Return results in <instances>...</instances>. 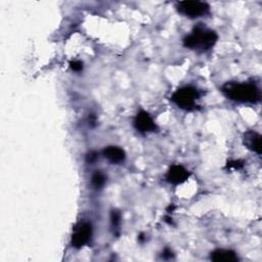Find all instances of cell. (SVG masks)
Wrapping results in <instances>:
<instances>
[{"instance_id": "obj_1", "label": "cell", "mask_w": 262, "mask_h": 262, "mask_svg": "<svg viewBox=\"0 0 262 262\" xmlns=\"http://www.w3.org/2000/svg\"><path fill=\"white\" fill-rule=\"evenodd\" d=\"M221 91L228 100L238 103L257 104L261 101L260 89L251 82H227Z\"/></svg>"}, {"instance_id": "obj_2", "label": "cell", "mask_w": 262, "mask_h": 262, "mask_svg": "<svg viewBox=\"0 0 262 262\" xmlns=\"http://www.w3.org/2000/svg\"><path fill=\"white\" fill-rule=\"evenodd\" d=\"M217 40L218 35L215 31L200 25L194 27L190 34L183 39V45L186 48L204 52L211 49Z\"/></svg>"}, {"instance_id": "obj_3", "label": "cell", "mask_w": 262, "mask_h": 262, "mask_svg": "<svg viewBox=\"0 0 262 262\" xmlns=\"http://www.w3.org/2000/svg\"><path fill=\"white\" fill-rule=\"evenodd\" d=\"M201 96L200 91L192 86H184L177 89L171 96V100L180 109L185 111H194L198 108L196 101Z\"/></svg>"}, {"instance_id": "obj_4", "label": "cell", "mask_w": 262, "mask_h": 262, "mask_svg": "<svg viewBox=\"0 0 262 262\" xmlns=\"http://www.w3.org/2000/svg\"><path fill=\"white\" fill-rule=\"evenodd\" d=\"M177 11L190 19L199 18L207 15L210 12V7L203 2H196V0H186L177 4Z\"/></svg>"}, {"instance_id": "obj_5", "label": "cell", "mask_w": 262, "mask_h": 262, "mask_svg": "<svg viewBox=\"0 0 262 262\" xmlns=\"http://www.w3.org/2000/svg\"><path fill=\"white\" fill-rule=\"evenodd\" d=\"M92 237V225L89 222H79L73 231L71 244L74 248L80 249L85 246Z\"/></svg>"}, {"instance_id": "obj_6", "label": "cell", "mask_w": 262, "mask_h": 262, "mask_svg": "<svg viewBox=\"0 0 262 262\" xmlns=\"http://www.w3.org/2000/svg\"><path fill=\"white\" fill-rule=\"evenodd\" d=\"M135 127L142 134L154 133L158 129L154 119L146 111H140L135 119Z\"/></svg>"}, {"instance_id": "obj_7", "label": "cell", "mask_w": 262, "mask_h": 262, "mask_svg": "<svg viewBox=\"0 0 262 262\" xmlns=\"http://www.w3.org/2000/svg\"><path fill=\"white\" fill-rule=\"evenodd\" d=\"M188 177L189 171L186 170L182 165H179V164L172 165L166 174V180L169 183L175 185L183 183L185 180H187Z\"/></svg>"}, {"instance_id": "obj_8", "label": "cell", "mask_w": 262, "mask_h": 262, "mask_svg": "<svg viewBox=\"0 0 262 262\" xmlns=\"http://www.w3.org/2000/svg\"><path fill=\"white\" fill-rule=\"evenodd\" d=\"M244 145L252 152L261 154V136L256 131H247L244 135Z\"/></svg>"}, {"instance_id": "obj_9", "label": "cell", "mask_w": 262, "mask_h": 262, "mask_svg": "<svg viewBox=\"0 0 262 262\" xmlns=\"http://www.w3.org/2000/svg\"><path fill=\"white\" fill-rule=\"evenodd\" d=\"M103 154L105 158L113 164H120L124 162L126 158V154L124 150L119 147H108L104 150Z\"/></svg>"}, {"instance_id": "obj_10", "label": "cell", "mask_w": 262, "mask_h": 262, "mask_svg": "<svg viewBox=\"0 0 262 262\" xmlns=\"http://www.w3.org/2000/svg\"><path fill=\"white\" fill-rule=\"evenodd\" d=\"M211 260L218 262H235L239 260V257L232 250L217 249L211 253Z\"/></svg>"}, {"instance_id": "obj_11", "label": "cell", "mask_w": 262, "mask_h": 262, "mask_svg": "<svg viewBox=\"0 0 262 262\" xmlns=\"http://www.w3.org/2000/svg\"><path fill=\"white\" fill-rule=\"evenodd\" d=\"M106 181H107V177L106 175L101 172V171H95L93 174H92V177H91V182H92V185L98 189V188H102L105 184H106Z\"/></svg>"}, {"instance_id": "obj_12", "label": "cell", "mask_w": 262, "mask_h": 262, "mask_svg": "<svg viewBox=\"0 0 262 262\" xmlns=\"http://www.w3.org/2000/svg\"><path fill=\"white\" fill-rule=\"evenodd\" d=\"M120 221H121V215L117 210L112 211L111 213V223H112V227L114 229H118L120 226Z\"/></svg>"}, {"instance_id": "obj_13", "label": "cell", "mask_w": 262, "mask_h": 262, "mask_svg": "<svg viewBox=\"0 0 262 262\" xmlns=\"http://www.w3.org/2000/svg\"><path fill=\"white\" fill-rule=\"evenodd\" d=\"M70 67L74 72H80L83 69V63L80 60H72L70 62Z\"/></svg>"}, {"instance_id": "obj_14", "label": "cell", "mask_w": 262, "mask_h": 262, "mask_svg": "<svg viewBox=\"0 0 262 262\" xmlns=\"http://www.w3.org/2000/svg\"><path fill=\"white\" fill-rule=\"evenodd\" d=\"M243 166H244V164H243L241 161H238V160L228 162V164L226 165L227 168H234V169H240V168H242Z\"/></svg>"}, {"instance_id": "obj_15", "label": "cell", "mask_w": 262, "mask_h": 262, "mask_svg": "<svg viewBox=\"0 0 262 262\" xmlns=\"http://www.w3.org/2000/svg\"><path fill=\"white\" fill-rule=\"evenodd\" d=\"M98 158V155L96 152H90L87 156H86V161L88 163H94Z\"/></svg>"}, {"instance_id": "obj_16", "label": "cell", "mask_w": 262, "mask_h": 262, "mask_svg": "<svg viewBox=\"0 0 262 262\" xmlns=\"http://www.w3.org/2000/svg\"><path fill=\"white\" fill-rule=\"evenodd\" d=\"M163 257L164 258H172L173 257V253L169 250V249H165L164 250V252H163Z\"/></svg>"}]
</instances>
